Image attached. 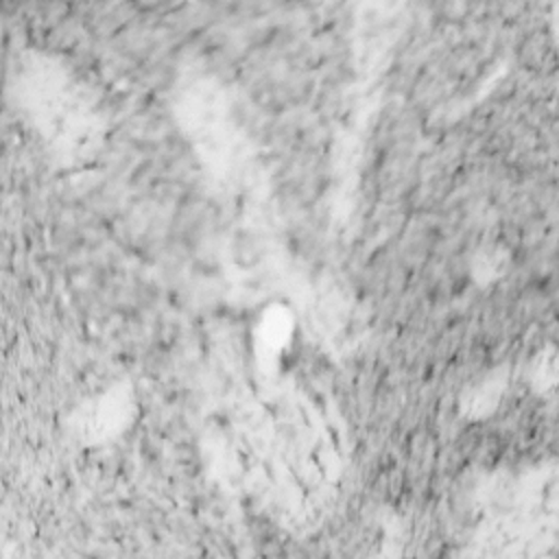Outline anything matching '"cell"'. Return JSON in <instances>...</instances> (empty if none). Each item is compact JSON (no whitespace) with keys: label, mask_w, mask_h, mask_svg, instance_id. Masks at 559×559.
Wrapping results in <instances>:
<instances>
[{"label":"cell","mask_w":559,"mask_h":559,"mask_svg":"<svg viewBox=\"0 0 559 559\" xmlns=\"http://www.w3.org/2000/svg\"><path fill=\"white\" fill-rule=\"evenodd\" d=\"M295 338V314L284 304L264 308L255 325V352L260 362L277 365Z\"/></svg>","instance_id":"6da1fadb"},{"label":"cell","mask_w":559,"mask_h":559,"mask_svg":"<svg viewBox=\"0 0 559 559\" xmlns=\"http://www.w3.org/2000/svg\"><path fill=\"white\" fill-rule=\"evenodd\" d=\"M507 369L496 367L491 371H485L474 382H469L461 397H459V411L469 421H483L491 417L498 406L502 404V397L507 393Z\"/></svg>","instance_id":"7a4b0ae2"},{"label":"cell","mask_w":559,"mask_h":559,"mask_svg":"<svg viewBox=\"0 0 559 559\" xmlns=\"http://www.w3.org/2000/svg\"><path fill=\"white\" fill-rule=\"evenodd\" d=\"M509 271V253L500 247L478 251L469 264V275L478 286L498 284Z\"/></svg>","instance_id":"3957f363"},{"label":"cell","mask_w":559,"mask_h":559,"mask_svg":"<svg viewBox=\"0 0 559 559\" xmlns=\"http://www.w3.org/2000/svg\"><path fill=\"white\" fill-rule=\"evenodd\" d=\"M559 376V360L555 345L542 347L528 362V384L535 393L546 395L555 389Z\"/></svg>","instance_id":"277c9868"}]
</instances>
